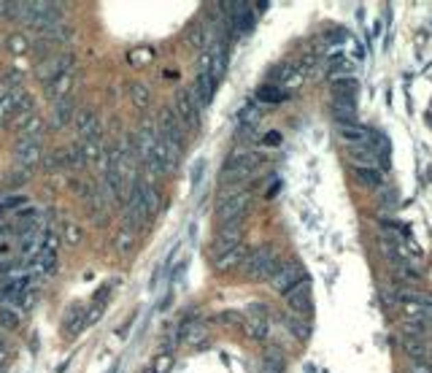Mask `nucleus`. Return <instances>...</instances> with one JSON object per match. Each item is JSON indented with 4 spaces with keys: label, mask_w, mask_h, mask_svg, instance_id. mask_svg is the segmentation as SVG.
<instances>
[{
    "label": "nucleus",
    "mask_w": 432,
    "mask_h": 373,
    "mask_svg": "<svg viewBox=\"0 0 432 373\" xmlns=\"http://www.w3.org/2000/svg\"><path fill=\"white\" fill-rule=\"evenodd\" d=\"M389 268H392L394 281H400V284H416L419 281V274L411 265V260H394V263H389Z\"/></svg>",
    "instance_id": "393cba45"
},
{
    "label": "nucleus",
    "mask_w": 432,
    "mask_h": 373,
    "mask_svg": "<svg viewBox=\"0 0 432 373\" xmlns=\"http://www.w3.org/2000/svg\"><path fill=\"white\" fill-rule=\"evenodd\" d=\"M14 160H16L19 168H27V171H30L33 165L43 163L41 139H19L16 141V146H14Z\"/></svg>",
    "instance_id": "1a4fd4ad"
},
{
    "label": "nucleus",
    "mask_w": 432,
    "mask_h": 373,
    "mask_svg": "<svg viewBox=\"0 0 432 373\" xmlns=\"http://www.w3.org/2000/svg\"><path fill=\"white\" fill-rule=\"evenodd\" d=\"M241 241H243V222H227V225H219L214 241H211V249H208L211 263L219 260L221 254L232 252L235 246H241Z\"/></svg>",
    "instance_id": "20e7f679"
},
{
    "label": "nucleus",
    "mask_w": 432,
    "mask_h": 373,
    "mask_svg": "<svg viewBox=\"0 0 432 373\" xmlns=\"http://www.w3.org/2000/svg\"><path fill=\"white\" fill-rule=\"evenodd\" d=\"M103 311H106V306H89L86 309V325H95V322H100V317H103Z\"/></svg>",
    "instance_id": "49530a36"
},
{
    "label": "nucleus",
    "mask_w": 432,
    "mask_h": 373,
    "mask_svg": "<svg viewBox=\"0 0 432 373\" xmlns=\"http://www.w3.org/2000/svg\"><path fill=\"white\" fill-rule=\"evenodd\" d=\"M33 49V41L25 36V33H11V36H5V51L11 54V57H22V54H27Z\"/></svg>",
    "instance_id": "bb28decb"
},
{
    "label": "nucleus",
    "mask_w": 432,
    "mask_h": 373,
    "mask_svg": "<svg viewBox=\"0 0 432 373\" xmlns=\"http://www.w3.org/2000/svg\"><path fill=\"white\" fill-rule=\"evenodd\" d=\"M357 93H359V79H354V76L333 79V95L335 97H354Z\"/></svg>",
    "instance_id": "cd10ccee"
},
{
    "label": "nucleus",
    "mask_w": 432,
    "mask_h": 373,
    "mask_svg": "<svg viewBox=\"0 0 432 373\" xmlns=\"http://www.w3.org/2000/svg\"><path fill=\"white\" fill-rule=\"evenodd\" d=\"M22 97H25V95L19 93V90H11V93L5 95V97H0V128H3L5 122H11V119L16 117V111H19V103H22Z\"/></svg>",
    "instance_id": "5701e85b"
},
{
    "label": "nucleus",
    "mask_w": 432,
    "mask_h": 373,
    "mask_svg": "<svg viewBox=\"0 0 432 373\" xmlns=\"http://www.w3.org/2000/svg\"><path fill=\"white\" fill-rule=\"evenodd\" d=\"M141 373H154V368H152V365H149V368H143V371Z\"/></svg>",
    "instance_id": "13d9d810"
},
{
    "label": "nucleus",
    "mask_w": 432,
    "mask_h": 373,
    "mask_svg": "<svg viewBox=\"0 0 432 373\" xmlns=\"http://www.w3.org/2000/svg\"><path fill=\"white\" fill-rule=\"evenodd\" d=\"M130 65H135V68H146V65H152V60H154V49L149 47H138L130 51Z\"/></svg>",
    "instance_id": "e433bc0d"
},
{
    "label": "nucleus",
    "mask_w": 432,
    "mask_h": 373,
    "mask_svg": "<svg viewBox=\"0 0 432 373\" xmlns=\"http://www.w3.org/2000/svg\"><path fill=\"white\" fill-rule=\"evenodd\" d=\"M82 241H84V230L76 222H65L62 225V243L65 246H79Z\"/></svg>",
    "instance_id": "f704fd0d"
},
{
    "label": "nucleus",
    "mask_w": 432,
    "mask_h": 373,
    "mask_svg": "<svg viewBox=\"0 0 432 373\" xmlns=\"http://www.w3.org/2000/svg\"><path fill=\"white\" fill-rule=\"evenodd\" d=\"M241 327H243L246 338H252V341H265V338H267V330H270V327H267V317H262L259 309L249 311V314L243 317Z\"/></svg>",
    "instance_id": "dca6fc26"
},
{
    "label": "nucleus",
    "mask_w": 432,
    "mask_h": 373,
    "mask_svg": "<svg viewBox=\"0 0 432 373\" xmlns=\"http://www.w3.org/2000/svg\"><path fill=\"white\" fill-rule=\"evenodd\" d=\"M214 90H216V82L211 79V73H208V71H197L195 87H189V93H192V97L197 100V106H200V108H206V106L211 103Z\"/></svg>",
    "instance_id": "2eb2a0df"
},
{
    "label": "nucleus",
    "mask_w": 432,
    "mask_h": 373,
    "mask_svg": "<svg viewBox=\"0 0 432 373\" xmlns=\"http://www.w3.org/2000/svg\"><path fill=\"white\" fill-rule=\"evenodd\" d=\"M76 130L82 141H100V122H97V114L92 108H82L76 111Z\"/></svg>",
    "instance_id": "4468645a"
},
{
    "label": "nucleus",
    "mask_w": 432,
    "mask_h": 373,
    "mask_svg": "<svg viewBox=\"0 0 432 373\" xmlns=\"http://www.w3.org/2000/svg\"><path fill=\"white\" fill-rule=\"evenodd\" d=\"M424 327H430V330H432V314L427 317V322H424Z\"/></svg>",
    "instance_id": "4d7b16f0"
},
{
    "label": "nucleus",
    "mask_w": 432,
    "mask_h": 373,
    "mask_svg": "<svg viewBox=\"0 0 432 373\" xmlns=\"http://www.w3.org/2000/svg\"><path fill=\"white\" fill-rule=\"evenodd\" d=\"M0 51H3V44H0Z\"/></svg>",
    "instance_id": "bf43d9fd"
},
{
    "label": "nucleus",
    "mask_w": 432,
    "mask_h": 373,
    "mask_svg": "<svg viewBox=\"0 0 432 373\" xmlns=\"http://www.w3.org/2000/svg\"><path fill=\"white\" fill-rule=\"evenodd\" d=\"M333 117L338 119V128L357 122V100L354 97H335L333 100Z\"/></svg>",
    "instance_id": "a211bd4d"
},
{
    "label": "nucleus",
    "mask_w": 432,
    "mask_h": 373,
    "mask_svg": "<svg viewBox=\"0 0 432 373\" xmlns=\"http://www.w3.org/2000/svg\"><path fill=\"white\" fill-rule=\"evenodd\" d=\"M157 139H163L168 146L178 149L184 154V146H187V128L181 125V119L176 117L171 106H165L160 111V122H157Z\"/></svg>",
    "instance_id": "7ed1b4c3"
},
{
    "label": "nucleus",
    "mask_w": 432,
    "mask_h": 373,
    "mask_svg": "<svg viewBox=\"0 0 432 373\" xmlns=\"http://www.w3.org/2000/svg\"><path fill=\"white\" fill-rule=\"evenodd\" d=\"M252 208V192H241V195H232L227 200H219L216 206V219L219 225H227V222H243L246 211Z\"/></svg>",
    "instance_id": "423d86ee"
},
{
    "label": "nucleus",
    "mask_w": 432,
    "mask_h": 373,
    "mask_svg": "<svg viewBox=\"0 0 432 373\" xmlns=\"http://www.w3.org/2000/svg\"><path fill=\"white\" fill-rule=\"evenodd\" d=\"M19 325H22L19 311H16L14 306H0V327H3L5 333H14Z\"/></svg>",
    "instance_id": "7c9ffc66"
},
{
    "label": "nucleus",
    "mask_w": 432,
    "mask_h": 373,
    "mask_svg": "<svg viewBox=\"0 0 432 373\" xmlns=\"http://www.w3.org/2000/svg\"><path fill=\"white\" fill-rule=\"evenodd\" d=\"M281 97H284V93L276 84H262L257 90V100H262V103H281Z\"/></svg>",
    "instance_id": "79ce46f5"
},
{
    "label": "nucleus",
    "mask_w": 432,
    "mask_h": 373,
    "mask_svg": "<svg viewBox=\"0 0 432 373\" xmlns=\"http://www.w3.org/2000/svg\"><path fill=\"white\" fill-rule=\"evenodd\" d=\"M171 108L176 111V117L181 119L184 128H189V130L200 128V106H197V100L192 97L189 90H176V95H173L171 100Z\"/></svg>",
    "instance_id": "39448f33"
},
{
    "label": "nucleus",
    "mask_w": 432,
    "mask_h": 373,
    "mask_svg": "<svg viewBox=\"0 0 432 373\" xmlns=\"http://www.w3.org/2000/svg\"><path fill=\"white\" fill-rule=\"evenodd\" d=\"M203 171H206V163H203V160H197V163H195V168H192V186H197L200 176H203Z\"/></svg>",
    "instance_id": "09e8293b"
},
{
    "label": "nucleus",
    "mask_w": 432,
    "mask_h": 373,
    "mask_svg": "<svg viewBox=\"0 0 432 373\" xmlns=\"http://www.w3.org/2000/svg\"><path fill=\"white\" fill-rule=\"evenodd\" d=\"M132 141H135V157L146 165V163H149V157L154 154V146H157V125H152V122L146 119V122L135 130Z\"/></svg>",
    "instance_id": "9d476101"
},
{
    "label": "nucleus",
    "mask_w": 432,
    "mask_h": 373,
    "mask_svg": "<svg viewBox=\"0 0 432 373\" xmlns=\"http://www.w3.org/2000/svg\"><path fill=\"white\" fill-rule=\"evenodd\" d=\"M82 157H84V165H103L106 171V157H103V143L100 141H82Z\"/></svg>",
    "instance_id": "b1692460"
},
{
    "label": "nucleus",
    "mask_w": 432,
    "mask_h": 373,
    "mask_svg": "<svg viewBox=\"0 0 432 373\" xmlns=\"http://www.w3.org/2000/svg\"><path fill=\"white\" fill-rule=\"evenodd\" d=\"M76 108H79V103H76V97L73 95H68V97H62V100H57L54 103V108H51V119H49V130H62V128H68L73 119H76Z\"/></svg>",
    "instance_id": "9b49d317"
},
{
    "label": "nucleus",
    "mask_w": 432,
    "mask_h": 373,
    "mask_svg": "<svg viewBox=\"0 0 432 373\" xmlns=\"http://www.w3.org/2000/svg\"><path fill=\"white\" fill-rule=\"evenodd\" d=\"M128 97L130 103L135 106V108H149V103H152V90L143 84V82H130L128 84Z\"/></svg>",
    "instance_id": "a878e982"
},
{
    "label": "nucleus",
    "mask_w": 432,
    "mask_h": 373,
    "mask_svg": "<svg viewBox=\"0 0 432 373\" xmlns=\"http://www.w3.org/2000/svg\"><path fill=\"white\" fill-rule=\"evenodd\" d=\"M278 265H281L278 249L270 246V243H265V246H259L254 252H249V257L243 260L241 271H243V276L249 281H262V279L270 281V276L278 271Z\"/></svg>",
    "instance_id": "f257e3e1"
},
{
    "label": "nucleus",
    "mask_w": 432,
    "mask_h": 373,
    "mask_svg": "<svg viewBox=\"0 0 432 373\" xmlns=\"http://www.w3.org/2000/svg\"><path fill=\"white\" fill-rule=\"evenodd\" d=\"M305 279V271H302L300 263H281L278 265V271L270 276V287L276 289V292H281V295H287L295 284H300Z\"/></svg>",
    "instance_id": "6e6552de"
},
{
    "label": "nucleus",
    "mask_w": 432,
    "mask_h": 373,
    "mask_svg": "<svg viewBox=\"0 0 432 373\" xmlns=\"http://www.w3.org/2000/svg\"><path fill=\"white\" fill-rule=\"evenodd\" d=\"M424 363H427V365H430V368H432V346H430V349H427V357H424Z\"/></svg>",
    "instance_id": "5fc2aeb1"
},
{
    "label": "nucleus",
    "mask_w": 432,
    "mask_h": 373,
    "mask_svg": "<svg viewBox=\"0 0 432 373\" xmlns=\"http://www.w3.org/2000/svg\"><path fill=\"white\" fill-rule=\"evenodd\" d=\"M65 168V149H54L49 154H43V171L49 173H57Z\"/></svg>",
    "instance_id": "473e14b6"
},
{
    "label": "nucleus",
    "mask_w": 432,
    "mask_h": 373,
    "mask_svg": "<svg viewBox=\"0 0 432 373\" xmlns=\"http://www.w3.org/2000/svg\"><path fill=\"white\" fill-rule=\"evenodd\" d=\"M178 335L184 338L187 346H200V344H206V338H208V327L187 320V322L181 325V330H178Z\"/></svg>",
    "instance_id": "4be33fe9"
},
{
    "label": "nucleus",
    "mask_w": 432,
    "mask_h": 373,
    "mask_svg": "<svg viewBox=\"0 0 432 373\" xmlns=\"http://www.w3.org/2000/svg\"><path fill=\"white\" fill-rule=\"evenodd\" d=\"M354 176H357V182H362V184L370 186V189H379V186H384V173H381V171L357 168V171H354Z\"/></svg>",
    "instance_id": "2f4dec72"
},
{
    "label": "nucleus",
    "mask_w": 432,
    "mask_h": 373,
    "mask_svg": "<svg viewBox=\"0 0 432 373\" xmlns=\"http://www.w3.org/2000/svg\"><path fill=\"white\" fill-rule=\"evenodd\" d=\"M149 222H152V217H149V211H146V206H143V197H141V192H138V186H135L132 195L128 197V203H125V208H122V228L138 233V230H143Z\"/></svg>",
    "instance_id": "0eeeda50"
},
{
    "label": "nucleus",
    "mask_w": 432,
    "mask_h": 373,
    "mask_svg": "<svg viewBox=\"0 0 432 373\" xmlns=\"http://www.w3.org/2000/svg\"><path fill=\"white\" fill-rule=\"evenodd\" d=\"M8 14V3H0V16H5Z\"/></svg>",
    "instance_id": "864d4df0"
},
{
    "label": "nucleus",
    "mask_w": 432,
    "mask_h": 373,
    "mask_svg": "<svg viewBox=\"0 0 432 373\" xmlns=\"http://www.w3.org/2000/svg\"><path fill=\"white\" fill-rule=\"evenodd\" d=\"M187 44L192 49H203L208 44V38H206V27L203 25H192L189 30H187Z\"/></svg>",
    "instance_id": "58836bf2"
},
{
    "label": "nucleus",
    "mask_w": 432,
    "mask_h": 373,
    "mask_svg": "<svg viewBox=\"0 0 432 373\" xmlns=\"http://www.w3.org/2000/svg\"><path fill=\"white\" fill-rule=\"evenodd\" d=\"M65 168H71V171H82V168H86L84 157H82V146H79V143L65 146Z\"/></svg>",
    "instance_id": "c9c22d12"
},
{
    "label": "nucleus",
    "mask_w": 432,
    "mask_h": 373,
    "mask_svg": "<svg viewBox=\"0 0 432 373\" xmlns=\"http://www.w3.org/2000/svg\"><path fill=\"white\" fill-rule=\"evenodd\" d=\"M30 176H33V171H27V168H14L8 176H5V186H25L30 182Z\"/></svg>",
    "instance_id": "ea45409f"
},
{
    "label": "nucleus",
    "mask_w": 432,
    "mask_h": 373,
    "mask_svg": "<svg viewBox=\"0 0 432 373\" xmlns=\"http://www.w3.org/2000/svg\"><path fill=\"white\" fill-rule=\"evenodd\" d=\"M5 349H8V338L5 333H0V354H5Z\"/></svg>",
    "instance_id": "3c124183"
},
{
    "label": "nucleus",
    "mask_w": 432,
    "mask_h": 373,
    "mask_svg": "<svg viewBox=\"0 0 432 373\" xmlns=\"http://www.w3.org/2000/svg\"><path fill=\"white\" fill-rule=\"evenodd\" d=\"M111 287H114L111 281H108V284H103V287L95 292V300H92V306H106V303H108V295H111Z\"/></svg>",
    "instance_id": "a18cd8bd"
},
{
    "label": "nucleus",
    "mask_w": 432,
    "mask_h": 373,
    "mask_svg": "<svg viewBox=\"0 0 432 373\" xmlns=\"http://www.w3.org/2000/svg\"><path fill=\"white\" fill-rule=\"evenodd\" d=\"M348 160L357 168H368V171H381V160L370 146H348Z\"/></svg>",
    "instance_id": "f3484780"
},
{
    "label": "nucleus",
    "mask_w": 432,
    "mask_h": 373,
    "mask_svg": "<svg viewBox=\"0 0 432 373\" xmlns=\"http://www.w3.org/2000/svg\"><path fill=\"white\" fill-rule=\"evenodd\" d=\"M400 333L405 338H413V341H427V327L424 325H413V322H400Z\"/></svg>",
    "instance_id": "a19ab883"
},
{
    "label": "nucleus",
    "mask_w": 432,
    "mask_h": 373,
    "mask_svg": "<svg viewBox=\"0 0 432 373\" xmlns=\"http://www.w3.org/2000/svg\"><path fill=\"white\" fill-rule=\"evenodd\" d=\"M249 257V249L241 243V246H235L232 252H227V254H221L219 260H214V268L216 271H221V274H227V271H232V268H238V265H243V260Z\"/></svg>",
    "instance_id": "aec40b11"
},
{
    "label": "nucleus",
    "mask_w": 432,
    "mask_h": 373,
    "mask_svg": "<svg viewBox=\"0 0 432 373\" xmlns=\"http://www.w3.org/2000/svg\"><path fill=\"white\" fill-rule=\"evenodd\" d=\"M403 349L411 360H424L427 357V341H413V338H403Z\"/></svg>",
    "instance_id": "72a5a7b5"
},
{
    "label": "nucleus",
    "mask_w": 432,
    "mask_h": 373,
    "mask_svg": "<svg viewBox=\"0 0 432 373\" xmlns=\"http://www.w3.org/2000/svg\"><path fill=\"white\" fill-rule=\"evenodd\" d=\"M338 136L344 139L346 146H370V149H373V141H376V133H373V130H368V128H365V125H359V122L338 128Z\"/></svg>",
    "instance_id": "ddd939ff"
},
{
    "label": "nucleus",
    "mask_w": 432,
    "mask_h": 373,
    "mask_svg": "<svg viewBox=\"0 0 432 373\" xmlns=\"http://www.w3.org/2000/svg\"><path fill=\"white\" fill-rule=\"evenodd\" d=\"M284 363H281V352L278 349H267L265 354V373H281Z\"/></svg>",
    "instance_id": "37998d69"
},
{
    "label": "nucleus",
    "mask_w": 432,
    "mask_h": 373,
    "mask_svg": "<svg viewBox=\"0 0 432 373\" xmlns=\"http://www.w3.org/2000/svg\"><path fill=\"white\" fill-rule=\"evenodd\" d=\"M114 249H117L119 257H128L130 252L135 249V233L128 230V228H119L117 235H114Z\"/></svg>",
    "instance_id": "c85d7f7f"
},
{
    "label": "nucleus",
    "mask_w": 432,
    "mask_h": 373,
    "mask_svg": "<svg viewBox=\"0 0 432 373\" xmlns=\"http://www.w3.org/2000/svg\"><path fill=\"white\" fill-rule=\"evenodd\" d=\"M208 57H211V79L219 84L221 76H224V68H227V44L216 41L214 47L208 49Z\"/></svg>",
    "instance_id": "412c9836"
},
{
    "label": "nucleus",
    "mask_w": 432,
    "mask_h": 373,
    "mask_svg": "<svg viewBox=\"0 0 432 373\" xmlns=\"http://www.w3.org/2000/svg\"><path fill=\"white\" fill-rule=\"evenodd\" d=\"M73 84H76V79H73V73H65V76H60V79H54L51 84H43V95L49 97V100H62V97H68L71 90H73Z\"/></svg>",
    "instance_id": "6ab92c4d"
},
{
    "label": "nucleus",
    "mask_w": 432,
    "mask_h": 373,
    "mask_svg": "<svg viewBox=\"0 0 432 373\" xmlns=\"http://www.w3.org/2000/svg\"><path fill=\"white\" fill-rule=\"evenodd\" d=\"M267 143H270V146L278 143V133H270V136H267Z\"/></svg>",
    "instance_id": "603ef678"
},
{
    "label": "nucleus",
    "mask_w": 432,
    "mask_h": 373,
    "mask_svg": "<svg viewBox=\"0 0 432 373\" xmlns=\"http://www.w3.org/2000/svg\"><path fill=\"white\" fill-rule=\"evenodd\" d=\"M287 327H289V330H292V333H295L298 338H302V341H305V338L311 335V322H308L305 317H298V314L287 317Z\"/></svg>",
    "instance_id": "4c0bfd02"
},
{
    "label": "nucleus",
    "mask_w": 432,
    "mask_h": 373,
    "mask_svg": "<svg viewBox=\"0 0 432 373\" xmlns=\"http://www.w3.org/2000/svg\"><path fill=\"white\" fill-rule=\"evenodd\" d=\"M287 306L292 309V314H298V317H311V281L302 279L300 284H295L287 295Z\"/></svg>",
    "instance_id": "f8f14e48"
},
{
    "label": "nucleus",
    "mask_w": 432,
    "mask_h": 373,
    "mask_svg": "<svg viewBox=\"0 0 432 373\" xmlns=\"http://www.w3.org/2000/svg\"><path fill=\"white\" fill-rule=\"evenodd\" d=\"M8 254H11V243H8V241H0V260L8 257Z\"/></svg>",
    "instance_id": "8fccbe9b"
},
{
    "label": "nucleus",
    "mask_w": 432,
    "mask_h": 373,
    "mask_svg": "<svg viewBox=\"0 0 432 373\" xmlns=\"http://www.w3.org/2000/svg\"><path fill=\"white\" fill-rule=\"evenodd\" d=\"M5 368V354H0V371Z\"/></svg>",
    "instance_id": "6e6d98bb"
},
{
    "label": "nucleus",
    "mask_w": 432,
    "mask_h": 373,
    "mask_svg": "<svg viewBox=\"0 0 432 373\" xmlns=\"http://www.w3.org/2000/svg\"><path fill=\"white\" fill-rule=\"evenodd\" d=\"M73 65H76V54H73V51H57V54L46 57V60H41V62H36L33 76H36L41 84H51L54 79L71 73Z\"/></svg>",
    "instance_id": "f03ea898"
},
{
    "label": "nucleus",
    "mask_w": 432,
    "mask_h": 373,
    "mask_svg": "<svg viewBox=\"0 0 432 373\" xmlns=\"http://www.w3.org/2000/svg\"><path fill=\"white\" fill-rule=\"evenodd\" d=\"M154 373H171V368H173V354L171 352H163L157 360H154Z\"/></svg>",
    "instance_id": "c03bdc74"
},
{
    "label": "nucleus",
    "mask_w": 432,
    "mask_h": 373,
    "mask_svg": "<svg viewBox=\"0 0 432 373\" xmlns=\"http://www.w3.org/2000/svg\"><path fill=\"white\" fill-rule=\"evenodd\" d=\"M408 373H432V368L424 360H411L408 363Z\"/></svg>",
    "instance_id": "de8ad7c7"
},
{
    "label": "nucleus",
    "mask_w": 432,
    "mask_h": 373,
    "mask_svg": "<svg viewBox=\"0 0 432 373\" xmlns=\"http://www.w3.org/2000/svg\"><path fill=\"white\" fill-rule=\"evenodd\" d=\"M30 117H36V100H33L30 95H25V97H22V103H19V111H16V117L11 119V122H14V130H16V128H22V125H25Z\"/></svg>",
    "instance_id": "c756f323"
}]
</instances>
